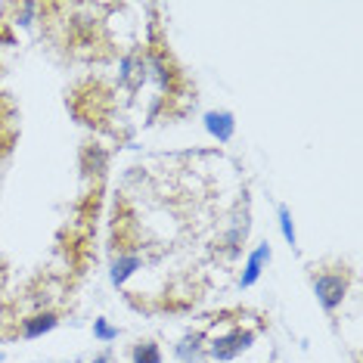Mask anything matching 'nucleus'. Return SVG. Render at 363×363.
Masks as SVG:
<instances>
[{"label": "nucleus", "instance_id": "1a4fd4ad", "mask_svg": "<svg viewBox=\"0 0 363 363\" xmlns=\"http://www.w3.org/2000/svg\"><path fill=\"white\" fill-rule=\"evenodd\" d=\"M130 363H162V348L152 338H140L130 351Z\"/></svg>", "mask_w": 363, "mask_h": 363}, {"label": "nucleus", "instance_id": "39448f33", "mask_svg": "<svg viewBox=\"0 0 363 363\" xmlns=\"http://www.w3.org/2000/svg\"><path fill=\"white\" fill-rule=\"evenodd\" d=\"M174 357L180 363H202L205 360V333L202 329H189L180 335V342L174 345Z\"/></svg>", "mask_w": 363, "mask_h": 363}, {"label": "nucleus", "instance_id": "f257e3e1", "mask_svg": "<svg viewBox=\"0 0 363 363\" xmlns=\"http://www.w3.org/2000/svg\"><path fill=\"white\" fill-rule=\"evenodd\" d=\"M245 313L249 311H239V320H230L233 311H220L208 317V326L214 329H202L205 333V357L218 360V363H230L236 360L242 351H249L258 338V329H252L245 323Z\"/></svg>", "mask_w": 363, "mask_h": 363}, {"label": "nucleus", "instance_id": "0eeeda50", "mask_svg": "<svg viewBox=\"0 0 363 363\" xmlns=\"http://www.w3.org/2000/svg\"><path fill=\"white\" fill-rule=\"evenodd\" d=\"M16 143V109L6 100V94H0V155H6Z\"/></svg>", "mask_w": 363, "mask_h": 363}, {"label": "nucleus", "instance_id": "f03ea898", "mask_svg": "<svg viewBox=\"0 0 363 363\" xmlns=\"http://www.w3.org/2000/svg\"><path fill=\"white\" fill-rule=\"evenodd\" d=\"M311 283H313V295H317L320 308L326 313H335L348 298V289L354 283V274L348 264L338 261H323L311 267Z\"/></svg>", "mask_w": 363, "mask_h": 363}, {"label": "nucleus", "instance_id": "423d86ee", "mask_svg": "<svg viewBox=\"0 0 363 363\" xmlns=\"http://www.w3.org/2000/svg\"><path fill=\"white\" fill-rule=\"evenodd\" d=\"M205 130L218 140V143H230L236 134V118H233V112H227V109H211V112H205Z\"/></svg>", "mask_w": 363, "mask_h": 363}, {"label": "nucleus", "instance_id": "7ed1b4c3", "mask_svg": "<svg viewBox=\"0 0 363 363\" xmlns=\"http://www.w3.org/2000/svg\"><path fill=\"white\" fill-rule=\"evenodd\" d=\"M270 258H274V249H270V242H258L252 249V255L245 258V267H242V277H239V289H252L255 283L261 279V274L267 270Z\"/></svg>", "mask_w": 363, "mask_h": 363}, {"label": "nucleus", "instance_id": "20e7f679", "mask_svg": "<svg viewBox=\"0 0 363 363\" xmlns=\"http://www.w3.org/2000/svg\"><path fill=\"white\" fill-rule=\"evenodd\" d=\"M60 326V313L56 311H38V313H31V317L26 320H19V333L22 338H40V335H47V333H53V329Z\"/></svg>", "mask_w": 363, "mask_h": 363}, {"label": "nucleus", "instance_id": "f8f14e48", "mask_svg": "<svg viewBox=\"0 0 363 363\" xmlns=\"http://www.w3.org/2000/svg\"><path fill=\"white\" fill-rule=\"evenodd\" d=\"M6 26H10V22H0V40H4V44H10L13 35H10V28H6Z\"/></svg>", "mask_w": 363, "mask_h": 363}, {"label": "nucleus", "instance_id": "ddd939ff", "mask_svg": "<svg viewBox=\"0 0 363 363\" xmlns=\"http://www.w3.org/2000/svg\"><path fill=\"white\" fill-rule=\"evenodd\" d=\"M90 363H115V357H112L109 351H103V354H96V357L90 360Z\"/></svg>", "mask_w": 363, "mask_h": 363}, {"label": "nucleus", "instance_id": "9d476101", "mask_svg": "<svg viewBox=\"0 0 363 363\" xmlns=\"http://www.w3.org/2000/svg\"><path fill=\"white\" fill-rule=\"evenodd\" d=\"M277 220H279V233L292 249H298V233H295V220H292V211H289V205H279L277 208Z\"/></svg>", "mask_w": 363, "mask_h": 363}, {"label": "nucleus", "instance_id": "6e6552de", "mask_svg": "<svg viewBox=\"0 0 363 363\" xmlns=\"http://www.w3.org/2000/svg\"><path fill=\"white\" fill-rule=\"evenodd\" d=\"M140 270V255L137 252H121V255H115V261H112V283L115 286H125L130 277H134Z\"/></svg>", "mask_w": 363, "mask_h": 363}, {"label": "nucleus", "instance_id": "9b49d317", "mask_svg": "<svg viewBox=\"0 0 363 363\" xmlns=\"http://www.w3.org/2000/svg\"><path fill=\"white\" fill-rule=\"evenodd\" d=\"M94 338H96V342H103V345H109V342L118 338V326H112L106 317L94 320Z\"/></svg>", "mask_w": 363, "mask_h": 363}]
</instances>
